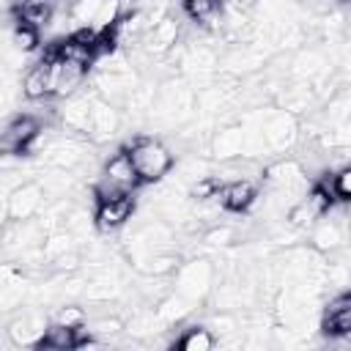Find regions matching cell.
Masks as SVG:
<instances>
[{"label": "cell", "mask_w": 351, "mask_h": 351, "mask_svg": "<svg viewBox=\"0 0 351 351\" xmlns=\"http://www.w3.org/2000/svg\"><path fill=\"white\" fill-rule=\"evenodd\" d=\"M200 239L211 250H225V247H230L236 241V228H230V225H208Z\"/></svg>", "instance_id": "f546056e"}, {"label": "cell", "mask_w": 351, "mask_h": 351, "mask_svg": "<svg viewBox=\"0 0 351 351\" xmlns=\"http://www.w3.org/2000/svg\"><path fill=\"white\" fill-rule=\"evenodd\" d=\"M126 151H129V156L134 162V170H137V176H140L143 184H156V181H162L173 170V159L176 156L156 137H145V134L143 137H134L126 145Z\"/></svg>", "instance_id": "6da1fadb"}, {"label": "cell", "mask_w": 351, "mask_h": 351, "mask_svg": "<svg viewBox=\"0 0 351 351\" xmlns=\"http://www.w3.org/2000/svg\"><path fill=\"white\" fill-rule=\"evenodd\" d=\"M263 140L269 154H285L296 145L299 140V121L293 112L282 110V107H255Z\"/></svg>", "instance_id": "3957f363"}, {"label": "cell", "mask_w": 351, "mask_h": 351, "mask_svg": "<svg viewBox=\"0 0 351 351\" xmlns=\"http://www.w3.org/2000/svg\"><path fill=\"white\" fill-rule=\"evenodd\" d=\"M93 99L96 93H74L66 99L63 110H58V121L66 132L74 137H88L90 134V112H93Z\"/></svg>", "instance_id": "5bb4252c"}, {"label": "cell", "mask_w": 351, "mask_h": 351, "mask_svg": "<svg viewBox=\"0 0 351 351\" xmlns=\"http://www.w3.org/2000/svg\"><path fill=\"white\" fill-rule=\"evenodd\" d=\"M346 236H348V244H351V225H348V233Z\"/></svg>", "instance_id": "836d02e7"}, {"label": "cell", "mask_w": 351, "mask_h": 351, "mask_svg": "<svg viewBox=\"0 0 351 351\" xmlns=\"http://www.w3.org/2000/svg\"><path fill=\"white\" fill-rule=\"evenodd\" d=\"M88 74H90V63L60 58L55 52V96L69 99V96L80 93L82 85L88 82Z\"/></svg>", "instance_id": "2e32d148"}, {"label": "cell", "mask_w": 351, "mask_h": 351, "mask_svg": "<svg viewBox=\"0 0 351 351\" xmlns=\"http://www.w3.org/2000/svg\"><path fill=\"white\" fill-rule=\"evenodd\" d=\"M332 192H335V197L351 203V162L335 170V176H332Z\"/></svg>", "instance_id": "d6a6232c"}, {"label": "cell", "mask_w": 351, "mask_h": 351, "mask_svg": "<svg viewBox=\"0 0 351 351\" xmlns=\"http://www.w3.org/2000/svg\"><path fill=\"white\" fill-rule=\"evenodd\" d=\"M178 38H181V22H178L176 14H167L156 25H151L145 30V36L140 41V49L145 55H151V58H165V55H170L176 49Z\"/></svg>", "instance_id": "4fadbf2b"}, {"label": "cell", "mask_w": 351, "mask_h": 351, "mask_svg": "<svg viewBox=\"0 0 351 351\" xmlns=\"http://www.w3.org/2000/svg\"><path fill=\"white\" fill-rule=\"evenodd\" d=\"M219 11H222V0H184V14L200 25H211Z\"/></svg>", "instance_id": "83f0119b"}, {"label": "cell", "mask_w": 351, "mask_h": 351, "mask_svg": "<svg viewBox=\"0 0 351 351\" xmlns=\"http://www.w3.org/2000/svg\"><path fill=\"white\" fill-rule=\"evenodd\" d=\"M261 192H258V184L255 178H233V181H225L219 186V206L225 211H250L255 203H258Z\"/></svg>", "instance_id": "ac0fdd59"}, {"label": "cell", "mask_w": 351, "mask_h": 351, "mask_svg": "<svg viewBox=\"0 0 351 351\" xmlns=\"http://www.w3.org/2000/svg\"><path fill=\"white\" fill-rule=\"evenodd\" d=\"M335 192H329L326 186H310L285 214V222L296 230H307L313 228L318 219H324L329 211H332V197Z\"/></svg>", "instance_id": "8992f818"}, {"label": "cell", "mask_w": 351, "mask_h": 351, "mask_svg": "<svg viewBox=\"0 0 351 351\" xmlns=\"http://www.w3.org/2000/svg\"><path fill=\"white\" fill-rule=\"evenodd\" d=\"M90 154L88 145L80 137H58L52 143H47L41 148V162L47 167H58V170H82L88 165Z\"/></svg>", "instance_id": "ba28073f"}, {"label": "cell", "mask_w": 351, "mask_h": 351, "mask_svg": "<svg viewBox=\"0 0 351 351\" xmlns=\"http://www.w3.org/2000/svg\"><path fill=\"white\" fill-rule=\"evenodd\" d=\"M348 228H343L340 219L324 217L310 228V247H315L318 252H337L343 250V244H348Z\"/></svg>", "instance_id": "44dd1931"}, {"label": "cell", "mask_w": 351, "mask_h": 351, "mask_svg": "<svg viewBox=\"0 0 351 351\" xmlns=\"http://www.w3.org/2000/svg\"><path fill=\"white\" fill-rule=\"evenodd\" d=\"M324 74H332V60L321 47H299L291 55V71H288L291 80L313 82Z\"/></svg>", "instance_id": "9a60e30c"}, {"label": "cell", "mask_w": 351, "mask_h": 351, "mask_svg": "<svg viewBox=\"0 0 351 351\" xmlns=\"http://www.w3.org/2000/svg\"><path fill=\"white\" fill-rule=\"evenodd\" d=\"M126 332V324L118 318V315H99L88 324V335L104 340V343H115L121 335Z\"/></svg>", "instance_id": "484cf974"}, {"label": "cell", "mask_w": 351, "mask_h": 351, "mask_svg": "<svg viewBox=\"0 0 351 351\" xmlns=\"http://www.w3.org/2000/svg\"><path fill=\"white\" fill-rule=\"evenodd\" d=\"M104 0H71L69 3V16L74 19L77 27H90L101 11Z\"/></svg>", "instance_id": "f1b7e54d"}, {"label": "cell", "mask_w": 351, "mask_h": 351, "mask_svg": "<svg viewBox=\"0 0 351 351\" xmlns=\"http://www.w3.org/2000/svg\"><path fill=\"white\" fill-rule=\"evenodd\" d=\"M44 132V121L36 112H16L5 121L3 134H0V151L5 156H22L25 151L33 148V143L38 140V134Z\"/></svg>", "instance_id": "5b68a950"}, {"label": "cell", "mask_w": 351, "mask_h": 351, "mask_svg": "<svg viewBox=\"0 0 351 351\" xmlns=\"http://www.w3.org/2000/svg\"><path fill=\"white\" fill-rule=\"evenodd\" d=\"M217 343H219V340H217V335H214V329H211L208 324H192V326H186V329L181 332V337L176 340V346H178L181 351H211Z\"/></svg>", "instance_id": "d4e9b609"}, {"label": "cell", "mask_w": 351, "mask_h": 351, "mask_svg": "<svg viewBox=\"0 0 351 351\" xmlns=\"http://www.w3.org/2000/svg\"><path fill=\"white\" fill-rule=\"evenodd\" d=\"M219 269L214 266V261L208 258H192L186 263H181L173 271V291H178L181 296L192 299V302H206L219 280Z\"/></svg>", "instance_id": "7a4b0ae2"}, {"label": "cell", "mask_w": 351, "mask_h": 351, "mask_svg": "<svg viewBox=\"0 0 351 351\" xmlns=\"http://www.w3.org/2000/svg\"><path fill=\"white\" fill-rule=\"evenodd\" d=\"M134 208H137L134 192H121V195L96 200V208H93L96 228H99L101 233H112V230L123 228V225L134 217Z\"/></svg>", "instance_id": "30bf717a"}, {"label": "cell", "mask_w": 351, "mask_h": 351, "mask_svg": "<svg viewBox=\"0 0 351 351\" xmlns=\"http://www.w3.org/2000/svg\"><path fill=\"white\" fill-rule=\"evenodd\" d=\"M121 0H104V5H101V11H99V16H96V22L90 25V30L93 33H99V36H104V33H110L112 27H115V22L121 19Z\"/></svg>", "instance_id": "1f68e13d"}, {"label": "cell", "mask_w": 351, "mask_h": 351, "mask_svg": "<svg viewBox=\"0 0 351 351\" xmlns=\"http://www.w3.org/2000/svg\"><path fill=\"white\" fill-rule=\"evenodd\" d=\"M88 337V324L82 329H71V326H63V324H55L49 321L38 348H52V351H66V348H77L82 340Z\"/></svg>", "instance_id": "7402d4cb"}, {"label": "cell", "mask_w": 351, "mask_h": 351, "mask_svg": "<svg viewBox=\"0 0 351 351\" xmlns=\"http://www.w3.org/2000/svg\"><path fill=\"white\" fill-rule=\"evenodd\" d=\"M49 203L47 189L41 186L38 178H27L19 186H14L11 192L3 195V219L5 222H22V219H33L38 217Z\"/></svg>", "instance_id": "277c9868"}, {"label": "cell", "mask_w": 351, "mask_h": 351, "mask_svg": "<svg viewBox=\"0 0 351 351\" xmlns=\"http://www.w3.org/2000/svg\"><path fill=\"white\" fill-rule=\"evenodd\" d=\"M121 129V107L112 101L96 96L93 99V112H90V134L88 140L93 143H110Z\"/></svg>", "instance_id": "e0dca14e"}, {"label": "cell", "mask_w": 351, "mask_h": 351, "mask_svg": "<svg viewBox=\"0 0 351 351\" xmlns=\"http://www.w3.org/2000/svg\"><path fill=\"white\" fill-rule=\"evenodd\" d=\"M274 101H277V107H282V110H288V112H293L299 118V115L310 112L318 104V96L313 90V82L291 80V82H285L280 88V93L274 96Z\"/></svg>", "instance_id": "ffe728a7"}, {"label": "cell", "mask_w": 351, "mask_h": 351, "mask_svg": "<svg viewBox=\"0 0 351 351\" xmlns=\"http://www.w3.org/2000/svg\"><path fill=\"white\" fill-rule=\"evenodd\" d=\"M52 321L55 324H63V326H71V329H82L88 324V310L80 307V304H74V302H69V304H60L55 310Z\"/></svg>", "instance_id": "4dcf8cb0"}, {"label": "cell", "mask_w": 351, "mask_h": 351, "mask_svg": "<svg viewBox=\"0 0 351 351\" xmlns=\"http://www.w3.org/2000/svg\"><path fill=\"white\" fill-rule=\"evenodd\" d=\"M132 266L137 269V274H173V271L181 266V258H178V252H176V247H173V250L151 252V255L134 261Z\"/></svg>", "instance_id": "cb8c5ba5"}, {"label": "cell", "mask_w": 351, "mask_h": 351, "mask_svg": "<svg viewBox=\"0 0 351 351\" xmlns=\"http://www.w3.org/2000/svg\"><path fill=\"white\" fill-rule=\"evenodd\" d=\"M321 329L332 337H351V288L340 291L321 315Z\"/></svg>", "instance_id": "d6986e66"}, {"label": "cell", "mask_w": 351, "mask_h": 351, "mask_svg": "<svg viewBox=\"0 0 351 351\" xmlns=\"http://www.w3.org/2000/svg\"><path fill=\"white\" fill-rule=\"evenodd\" d=\"M140 85L137 69H96L93 74V93L112 101L115 107H123L129 93Z\"/></svg>", "instance_id": "52a82bcc"}, {"label": "cell", "mask_w": 351, "mask_h": 351, "mask_svg": "<svg viewBox=\"0 0 351 351\" xmlns=\"http://www.w3.org/2000/svg\"><path fill=\"white\" fill-rule=\"evenodd\" d=\"M154 307H156V315H159V321L165 324V329H170V326H176V324H181L186 315H192V310L197 307V302L181 296L178 291H170V293H167L162 302H156Z\"/></svg>", "instance_id": "603a6c76"}, {"label": "cell", "mask_w": 351, "mask_h": 351, "mask_svg": "<svg viewBox=\"0 0 351 351\" xmlns=\"http://www.w3.org/2000/svg\"><path fill=\"white\" fill-rule=\"evenodd\" d=\"M38 27H33V25H27V22H22L19 16H16V22L11 25V47L14 49H19V52H25V55H30L36 47H38Z\"/></svg>", "instance_id": "4316f807"}, {"label": "cell", "mask_w": 351, "mask_h": 351, "mask_svg": "<svg viewBox=\"0 0 351 351\" xmlns=\"http://www.w3.org/2000/svg\"><path fill=\"white\" fill-rule=\"evenodd\" d=\"M19 82L27 101H44L47 96H55V49H49L41 60L30 63Z\"/></svg>", "instance_id": "9c48e42d"}, {"label": "cell", "mask_w": 351, "mask_h": 351, "mask_svg": "<svg viewBox=\"0 0 351 351\" xmlns=\"http://www.w3.org/2000/svg\"><path fill=\"white\" fill-rule=\"evenodd\" d=\"M49 321L44 313L38 310H25V313H16L8 326H5V337L14 343V348H38L44 332H47Z\"/></svg>", "instance_id": "7c38bea8"}, {"label": "cell", "mask_w": 351, "mask_h": 351, "mask_svg": "<svg viewBox=\"0 0 351 351\" xmlns=\"http://www.w3.org/2000/svg\"><path fill=\"white\" fill-rule=\"evenodd\" d=\"M208 154L219 162H233L247 156V132L241 121L219 123V129L208 140Z\"/></svg>", "instance_id": "8fae6325"}]
</instances>
